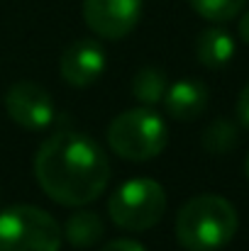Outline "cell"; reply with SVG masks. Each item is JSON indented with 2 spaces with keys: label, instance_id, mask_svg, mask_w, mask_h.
Wrapping results in <instances>:
<instances>
[{
  "label": "cell",
  "instance_id": "1",
  "mask_svg": "<svg viewBox=\"0 0 249 251\" xmlns=\"http://www.w3.org/2000/svg\"><path fill=\"white\" fill-rule=\"evenodd\" d=\"M34 176L54 202L83 207L108 188L110 161L95 139L66 129L52 134L39 147L34 156Z\"/></svg>",
  "mask_w": 249,
  "mask_h": 251
},
{
  "label": "cell",
  "instance_id": "2",
  "mask_svg": "<svg viewBox=\"0 0 249 251\" xmlns=\"http://www.w3.org/2000/svg\"><path fill=\"white\" fill-rule=\"evenodd\" d=\"M237 210L222 195H195L176 215V239L188 251H218L237 234Z\"/></svg>",
  "mask_w": 249,
  "mask_h": 251
},
{
  "label": "cell",
  "instance_id": "3",
  "mask_svg": "<svg viewBox=\"0 0 249 251\" xmlns=\"http://www.w3.org/2000/svg\"><path fill=\"white\" fill-rule=\"evenodd\" d=\"M168 144L164 117L149 105L120 112L108 127V147L125 161H149Z\"/></svg>",
  "mask_w": 249,
  "mask_h": 251
},
{
  "label": "cell",
  "instance_id": "4",
  "mask_svg": "<svg viewBox=\"0 0 249 251\" xmlns=\"http://www.w3.org/2000/svg\"><path fill=\"white\" fill-rule=\"evenodd\" d=\"M108 212L120 229L147 232L164 217L166 193L152 178H130L110 195Z\"/></svg>",
  "mask_w": 249,
  "mask_h": 251
},
{
  "label": "cell",
  "instance_id": "5",
  "mask_svg": "<svg viewBox=\"0 0 249 251\" xmlns=\"http://www.w3.org/2000/svg\"><path fill=\"white\" fill-rule=\"evenodd\" d=\"M59 249L61 227L49 212L34 205H12L0 212V251Z\"/></svg>",
  "mask_w": 249,
  "mask_h": 251
},
{
  "label": "cell",
  "instance_id": "6",
  "mask_svg": "<svg viewBox=\"0 0 249 251\" xmlns=\"http://www.w3.org/2000/svg\"><path fill=\"white\" fill-rule=\"evenodd\" d=\"M5 110L15 125L27 132H42L54 122L56 107L52 95L39 83L20 81L5 93Z\"/></svg>",
  "mask_w": 249,
  "mask_h": 251
},
{
  "label": "cell",
  "instance_id": "7",
  "mask_svg": "<svg viewBox=\"0 0 249 251\" xmlns=\"http://www.w3.org/2000/svg\"><path fill=\"white\" fill-rule=\"evenodd\" d=\"M142 15V0H83L85 25L103 39L127 37Z\"/></svg>",
  "mask_w": 249,
  "mask_h": 251
},
{
  "label": "cell",
  "instance_id": "8",
  "mask_svg": "<svg viewBox=\"0 0 249 251\" xmlns=\"http://www.w3.org/2000/svg\"><path fill=\"white\" fill-rule=\"evenodd\" d=\"M105 66H108L105 49L95 39H76L74 44L66 47V51L61 54V61H59L61 78L74 88L93 85L103 76Z\"/></svg>",
  "mask_w": 249,
  "mask_h": 251
},
{
  "label": "cell",
  "instance_id": "9",
  "mask_svg": "<svg viewBox=\"0 0 249 251\" xmlns=\"http://www.w3.org/2000/svg\"><path fill=\"white\" fill-rule=\"evenodd\" d=\"M208 98H210L208 85L203 81L183 78V81H176L173 85H168L162 100H164L166 112L173 120L188 122V120H195L203 115V110L208 107Z\"/></svg>",
  "mask_w": 249,
  "mask_h": 251
},
{
  "label": "cell",
  "instance_id": "10",
  "mask_svg": "<svg viewBox=\"0 0 249 251\" xmlns=\"http://www.w3.org/2000/svg\"><path fill=\"white\" fill-rule=\"evenodd\" d=\"M195 54H198V61L203 66H208V69H222L235 56V39L222 27H208V29H203L198 34Z\"/></svg>",
  "mask_w": 249,
  "mask_h": 251
},
{
  "label": "cell",
  "instance_id": "11",
  "mask_svg": "<svg viewBox=\"0 0 249 251\" xmlns=\"http://www.w3.org/2000/svg\"><path fill=\"white\" fill-rule=\"evenodd\" d=\"M103 232H105L103 220L93 210H76L66 220V227H64L66 242L76 249H88V247L98 244L103 239Z\"/></svg>",
  "mask_w": 249,
  "mask_h": 251
},
{
  "label": "cell",
  "instance_id": "12",
  "mask_svg": "<svg viewBox=\"0 0 249 251\" xmlns=\"http://www.w3.org/2000/svg\"><path fill=\"white\" fill-rule=\"evenodd\" d=\"M166 88V74L157 66H142L132 78V95L144 105H157L164 98Z\"/></svg>",
  "mask_w": 249,
  "mask_h": 251
},
{
  "label": "cell",
  "instance_id": "13",
  "mask_svg": "<svg viewBox=\"0 0 249 251\" xmlns=\"http://www.w3.org/2000/svg\"><path fill=\"white\" fill-rule=\"evenodd\" d=\"M200 142L208 154H227L237 144V127L230 120H215L205 127Z\"/></svg>",
  "mask_w": 249,
  "mask_h": 251
},
{
  "label": "cell",
  "instance_id": "14",
  "mask_svg": "<svg viewBox=\"0 0 249 251\" xmlns=\"http://www.w3.org/2000/svg\"><path fill=\"white\" fill-rule=\"evenodd\" d=\"M247 0H188V5L210 22H230L242 12Z\"/></svg>",
  "mask_w": 249,
  "mask_h": 251
},
{
  "label": "cell",
  "instance_id": "15",
  "mask_svg": "<svg viewBox=\"0 0 249 251\" xmlns=\"http://www.w3.org/2000/svg\"><path fill=\"white\" fill-rule=\"evenodd\" d=\"M237 117H240V125L249 129V83L242 88V93L237 98Z\"/></svg>",
  "mask_w": 249,
  "mask_h": 251
},
{
  "label": "cell",
  "instance_id": "16",
  "mask_svg": "<svg viewBox=\"0 0 249 251\" xmlns=\"http://www.w3.org/2000/svg\"><path fill=\"white\" fill-rule=\"evenodd\" d=\"M100 251H147L139 242L135 239H115V242H108L105 247H100Z\"/></svg>",
  "mask_w": 249,
  "mask_h": 251
},
{
  "label": "cell",
  "instance_id": "17",
  "mask_svg": "<svg viewBox=\"0 0 249 251\" xmlns=\"http://www.w3.org/2000/svg\"><path fill=\"white\" fill-rule=\"evenodd\" d=\"M240 37L249 44V12H245L242 20H240Z\"/></svg>",
  "mask_w": 249,
  "mask_h": 251
},
{
  "label": "cell",
  "instance_id": "18",
  "mask_svg": "<svg viewBox=\"0 0 249 251\" xmlns=\"http://www.w3.org/2000/svg\"><path fill=\"white\" fill-rule=\"evenodd\" d=\"M245 173H247V178H249V156H247V161H245Z\"/></svg>",
  "mask_w": 249,
  "mask_h": 251
}]
</instances>
